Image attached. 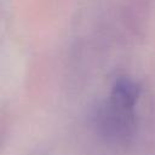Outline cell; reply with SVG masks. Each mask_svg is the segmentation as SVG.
I'll return each mask as SVG.
<instances>
[{
  "label": "cell",
  "mask_w": 155,
  "mask_h": 155,
  "mask_svg": "<svg viewBox=\"0 0 155 155\" xmlns=\"http://www.w3.org/2000/svg\"><path fill=\"white\" fill-rule=\"evenodd\" d=\"M140 85L130 76H119L102 109L104 131L116 138H125L134 125V108L140 97Z\"/></svg>",
  "instance_id": "6da1fadb"
}]
</instances>
